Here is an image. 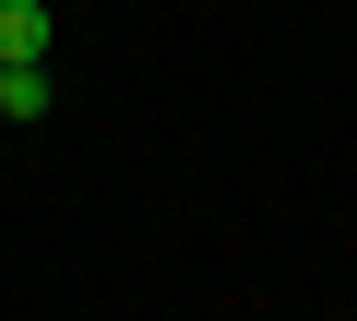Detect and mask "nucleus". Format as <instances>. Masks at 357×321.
Segmentation results:
<instances>
[{"mask_svg": "<svg viewBox=\"0 0 357 321\" xmlns=\"http://www.w3.org/2000/svg\"><path fill=\"white\" fill-rule=\"evenodd\" d=\"M0 119H13V72H0Z\"/></svg>", "mask_w": 357, "mask_h": 321, "instance_id": "2", "label": "nucleus"}, {"mask_svg": "<svg viewBox=\"0 0 357 321\" xmlns=\"http://www.w3.org/2000/svg\"><path fill=\"white\" fill-rule=\"evenodd\" d=\"M48 60V0H0V72Z\"/></svg>", "mask_w": 357, "mask_h": 321, "instance_id": "1", "label": "nucleus"}]
</instances>
